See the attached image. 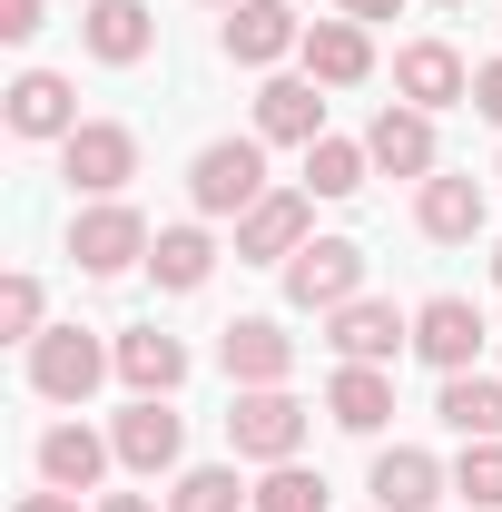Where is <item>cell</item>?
I'll return each mask as SVG.
<instances>
[{"label":"cell","mask_w":502,"mask_h":512,"mask_svg":"<svg viewBox=\"0 0 502 512\" xmlns=\"http://www.w3.org/2000/svg\"><path fill=\"white\" fill-rule=\"evenodd\" d=\"M109 463H119V444H99L89 424H50L40 434V483H60V493H99Z\"/></svg>","instance_id":"obj_21"},{"label":"cell","mask_w":502,"mask_h":512,"mask_svg":"<svg viewBox=\"0 0 502 512\" xmlns=\"http://www.w3.org/2000/svg\"><path fill=\"white\" fill-rule=\"evenodd\" d=\"M306 237H315V188H266L247 217H237V256H247V266H286Z\"/></svg>","instance_id":"obj_7"},{"label":"cell","mask_w":502,"mask_h":512,"mask_svg":"<svg viewBox=\"0 0 502 512\" xmlns=\"http://www.w3.org/2000/svg\"><path fill=\"white\" fill-rule=\"evenodd\" d=\"M109 444H119V473L158 483V473H178V453H188V424L168 414V394H138L119 424H109Z\"/></svg>","instance_id":"obj_8"},{"label":"cell","mask_w":502,"mask_h":512,"mask_svg":"<svg viewBox=\"0 0 502 512\" xmlns=\"http://www.w3.org/2000/svg\"><path fill=\"white\" fill-rule=\"evenodd\" d=\"M325 414H335L345 434H384V414H394V375H384V365H345V375L325 384Z\"/></svg>","instance_id":"obj_24"},{"label":"cell","mask_w":502,"mask_h":512,"mask_svg":"<svg viewBox=\"0 0 502 512\" xmlns=\"http://www.w3.org/2000/svg\"><path fill=\"white\" fill-rule=\"evenodd\" d=\"M10 512H79V493H60V483H40V493H20Z\"/></svg>","instance_id":"obj_33"},{"label":"cell","mask_w":502,"mask_h":512,"mask_svg":"<svg viewBox=\"0 0 502 512\" xmlns=\"http://www.w3.org/2000/svg\"><path fill=\"white\" fill-rule=\"evenodd\" d=\"M394 89H404V109H453V99H473V69L453 40H404L394 50Z\"/></svg>","instance_id":"obj_12"},{"label":"cell","mask_w":502,"mask_h":512,"mask_svg":"<svg viewBox=\"0 0 502 512\" xmlns=\"http://www.w3.org/2000/svg\"><path fill=\"white\" fill-rule=\"evenodd\" d=\"M286 296H296L306 316L355 306V296H365V247H355V237H306V247L286 256Z\"/></svg>","instance_id":"obj_5"},{"label":"cell","mask_w":502,"mask_h":512,"mask_svg":"<svg viewBox=\"0 0 502 512\" xmlns=\"http://www.w3.org/2000/svg\"><path fill=\"white\" fill-rule=\"evenodd\" d=\"M483 217H493V207H483V178H424V197H414V227H424V237H434V247H463V237H483Z\"/></svg>","instance_id":"obj_17"},{"label":"cell","mask_w":502,"mask_h":512,"mask_svg":"<svg viewBox=\"0 0 502 512\" xmlns=\"http://www.w3.org/2000/svg\"><path fill=\"white\" fill-rule=\"evenodd\" d=\"M40 306H50V296H40V276H10V286H0V335L40 345V335H50V325H40Z\"/></svg>","instance_id":"obj_30"},{"label":"cell","mask_w":502,"mask_h":512,"mask_svg":"<svg viewBox=\"0 0 502 512\" xmlns=\"http://www.w3.org/2000/svg\"><path fill=\"white\" fill-rule=\"evenodd\" d=\"M119 375H128V394H178V384H188V345L158 335V325H128L119 335Z\"/></svg>","instance_id":"obj_22"},{"label":"cell","mask_w":502,"mask_h":512,"mask_svg":"<svg viewBox=\"0 0 502 512\" xmlns=\"http://www.w3.org/2000/svg\"><path fill=\"white\" fill-rule=\"evenodd\" d=\"M473 109L502 128V60H483V69H473Z\"/></svg>","instance_id":"obj_31"},{"label":"cell","mask_w":502,"mask_h":512,"mask_svg":"<svg viewBox=\"0 0 502 512\" xmlns=\"http://www.w3.org/2000/svg\"><path fill=\"white\" fill-rule=\"evenodd\" d=\"M109 365H119V345H99L89 325H50V335L30 345V394H40V404H89Z\"/></svg>","instance_id":"obj_2"},{"label":"cell","mask_w":502,"mask_h":512,"mask_svg":"<svg viewBox=\"0 0 502 512\" xmlns=\"http://www.w3.org/2000/svg\"><path fill=\"white\" fill-rule=\"evenodd\" d=\"M453 493L473 512H502V444H463V463H453Z\"/></svg>","instance_id":"obj_29"},{"label":"cell","mask_w":502,"mask_h":512,"mask_svg":"<svg viewBox=\"0 0 502 512\" xmlns=\"http://www.w3.org/2000/svg\"><path fill=\"white\" fill-rule=\"evenodd\" d=\"M365 168H375V158H365L355 138H315V148H306V188L315 197H355V188H365Z\"/></svg>","instance_id":"obj_27"},{"label":"cell","mask_w":502,"mask_h":512,"mask_svg":"<svg viewBox=\"0 0 502 512\" xmlns=\"http://www.w3.org/2000/svg\"><path fill=\"white\" fill-rule=\"evenodd\" d=\"M493 286H502V247H493Z\"/></svg>","instance_id":"obj_36"},{"label":"cell","mask_w":502,"mask_h":512,"mask_svg":"<svg viewBox=\"0 0 502 512\" xmlns=\"http://www.w3.org/2000/svg\"><path fill=\"white\" fill-rule=\"evenodd\" d=\"M325 345H335L345 365H394V355L414 345V316H394V296H355V306L325 316Z\"/></svg>","instance_id":"obj_10"},{"label":"cell","mask_w":502,"mask_h":512,"mask_svg":"<svg viewBox=\"0 0 502 512\" xmlns=\"http://www.w3.org/2000/svg\"><path fill=\"white\" fill-rule=\"evenodd\" d=\"M79 128V99H69L60 69H20L10 79V138H69Z\"/></svg>","instance_id":"obj_19"},{"label":"cell","mask_w":502,"mask_h":512,"mask_svg":"<svg viewBox=\"0 0 502 512\" xmlns=\"http://www.w3.org/2000/svg\"><path fill=\"white\" fill-rule=\"evenodd\" d=\"M434 10H463V0H434Z\"/></svg>","instance_id":"obj_37"},{"label":"cell","mask_w":502,"mask_h":512,"mask_svg":"<svg viewBox=\"0 0 502 512\" xmlns=\"http://www.w3.org/2000/svg\"><path fill=\"white\" fill-rule=\"evenodd\" d=\"M60 168H69V188H79V197H119L128 178H138V128L79 119V128L60 138Z\"/></svg>","instance_id":"obj_6"},{"label":"cell","mask_w":502,"mask_h":512,"mask_svg":"<svg viewBox=\"0 0 502 512\" xmlns=\"http://www.w3.org/2000/svg\"><path fill=\"white\" fill-rule=\"evenodd\" d=\"M306 444V404L286 394V384H237V404H227V453L237 463H296Z\"/></svg>","instance_id":"obj_1"},{"label":"cell","mask_w":502,"mask_h":512,"mask_svg":"<svg viewBox=\"0 0 502 512\" xmlns=\"http://www.w3.org/2000/svg\"><path fill=\"white\" fill-rule=\"evenodd\" d=\"M99 512H158V503H148V493H109Z\"/></svg>","instance_id":"obj_35"},{"label":"cell","mask_w":502,"mask_h":512,"mask_svg":"<svg viewBox=\"0 0 502 512\" xmlns=\"http://www.w3.org/2000/svg\"><path fill=\"white\" fill-rule=\"evenodd\" d=\"M188 197H197V217H247L266 197V138H207L188 168Z\"/></svg>","instance_id":"obj_3"},{"label":"cell","mask_w":502,"mask_h":512,"mask_svg":"<svg viewBox=\"0 0 502 512\" xmlns=\"http://www.w3.org/2000/svg\"><path fill=\"white\" fill-rule=\"evenodd\" d=\"M256 512H325V473H306V463H266Z\"/></svg>","instance_id":"obj_28"},{"label":"cell","mask_w":502,"mask_h":512,"mask_svg":"<svg viewBox=\"0 0 502 512\" xmlns=\"http://www.w3.org/2000/svg\"><path fill=\"white\" fill-rule=\"evenodd\" d=\"M40 30V0H0V40H30Z\"/></svg>","instance_id":"obj_32"},{"label":"cell","mask_w":502,"mask_h":512,"mask_svg":"<svg viewBox=\"0 0 502 512\" xmlns=\"http://www.w3.org/2000/svg\"><path fill=\"white\" fill-rule=\"evenodd\" d=\"M79 40H89V60L138 69L158 50V20H148V0H89V10H79Z\"/></svg>","instance_id":"obj_13"},{"label":"cell","mask_w":502,"mask_h":512,"mask_svg":"<svg viewBox=\"0 0 502 512\" xmlns=\"http://www.w3.org/2000/svg\"><path fill=\"white\" fill-rule=\"evenodd\" d=\"M483 335H493V325H483L473 296H424V306H414V355H424L434 375H473Z\"/></svg>","instance_id":"obj_9"},{"label":"cell","mask_w":502,"mask_h":512,"mask_svg":"<svg viewBox=\"0 0 502 512\" xmlns=\"http://www.w3.org/2000/svg\"><path fill=\"white\" fill-rule=\"evenodd\" d=\"M217 355H227L237 384H286L296 375V335H286L276 316H237L227 335H217Z\"/></svg>","instance_id":"obj_15"},{"label":"cell","mask_w":502,"mask_h":512,"mask_svg":"<svg viewBox=\"0 0 502 512\" xmlns=\"http://www.w3.org/2000/svg\"><path fill=\"white\" fill-rule=\"evenodd\" d=\"M306 79H315V89H355V79H375V40H365V20H315V30H306Z\"/></svg>","instance_id":"obj_18"},{"label":"cell","mask_w":502,"mask_h":512,"mask_svg":"<svg viewBox=\"0 0 502 512\" xmlns=\"http://www.w3.org/2000/svg\"><path fill=\"white\" fill-rule=\"evenodd\" d=\"M335 10H345V20H394L404 0H335Z\"/></svg>","instance_id":"obj_34"},{"label":"cell","mask_w":502,"mask_h":512,"mask_svg":"<svg viewBox=\"0 0 502 512\" xmlns=\"http://www.w3.org/2000/svg\"><path fill=\"white\" fill-rule=\"evenodd\" d=\"M207 266H217V237H207V227H158L148 276H158L168 296H197V286H207Z\"/></svg>","instance_id":"obj_25"},{"label":"cell","mask_w":502,"mask_h":512,"mask_svg":"<svg viewBox=\"0 0 502 512\" xmlns=\"http://www.w3.org/2000/svg\"><path fill=\"white\" fill-rule=\"evenodd\" d=\"M148 247H158V227H148L128 197H99V207L69 217V256H79L89 276H128V266H148Z\"/></svg>","instance_id":"obj_4"},{"label":"cell","mask_w":502,"mask_h":512,"mask_svg":"<svg viewBox=\"0 0 502 512\" xmlns=\"http://www.w3.org/2000/svg\"><path fill=\"white\" fill-rule=\"evenodd\" d=\"M434 414L463 434V444H502V375H443Z\"/></svg>","instance_id":"obj_23"},{"label":"cell","mask_w":502,"mask_h":512,"mask_svg":"<svg viewBox=\"0 0 502 512\" xmlns=\"http://www.w3.org/2000/svg\"><path fill=\"white\" fill-rule=\"evenodd\" d=\"M217 10H237V0H217Z\"/></svg>","instance_id":"obj_38"},{"label":"cell","mask_w":502,"mask_h":512,"mask_svg":"<svg viewBox=\"0 0 502 512\" xmlns=\"http://www.w3.org/2000/svg\"><path fill=\"white\" fill-rule=\"evenodd\" d=\"M168 512H256V493L227 473V463H188V473L168 483Z\"/></svg>","instance_id":"obj_26"},{"label":"cell","mask_w":502,"mask_h":512,"mask_svg":"<svg viewBox=\"0 0 502 512\" xmlns=\"http://www.w3.org/2000/svg\"><path fill=\"white\" fill-rule=\"evenodd\" d=\"M443 483H453V473H443L424 444H384L375 453V512H434Z\"/></svg>","instance_id":"obj_16"},{"label":"cell","mask_w":502,"mask_h":512,"mask_svg":"<svg viewBox=\"0 0 502 512\" xmlns=\"http://www.w3.org/2000/svg\"><path fill=\"white\" fill-rule=\"evenodd\" d=\"M256 138H276V148H315V138H325V99H315V79H266V89H256Z\"/></svg>","instance_id":"obj_20"},{"label":"cell","mask_w":502,"mask_h":512,"mask_svg":"<svg viewBox=\"0 0 502 512\" xmlns=\"http://www.w3.org/2000/svg\"><path fill=\"white\" fill-rule=\"evenodd\" d=\"M365 158H375L384 178H434V109H375V128H365Z\"/></svg>","instance_id":"obj_14"},{"label":"cell","mask_w":502,"mask_h":512,"mask_svg":"<svg viewBox=\"0 0 502 512\" xmlns=\"http://www.w3.org/2000/svg\"><path fill=\"white\" fill-rule=\"evenodd\" d=\"M217 50H227L237 69H276L286 50H306V20H296L286 0H237L227 30H217Z\"/></svg>","instance_id":"obj_11"}]
</instances>
